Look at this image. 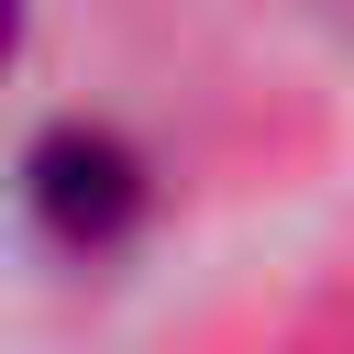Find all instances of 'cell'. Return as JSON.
<instances>
[{
  "label": "cell",
  "mask_w": 354,
  "mask_h": 354,
  "mask_svg": "<svg viewBox=\"0 0 354 354\" xmlns=\"http://www.w3.org/2000/svg\"><path fill=\"white\" fill-rule=\"evenodd\" d=\"M133 210H144V166H133L111 133H77V122H66V133L33 155V221H44L55 243L100 254V243L133 232Z\"/></svg>",
  "instance_id": "cell-1"
},
{
  "label": "cell",
  "mask_w": 354,
  "mask_h": 354,
  "mask_svg": "<svg viewBox=\"0 0 354 354\" xmlns=\"http://www.w3.org/2000/svg\"><path fill=\"white\" fill-rule=\"evenodd\" d=\"M22 55V0H0V66Z\"/></svg>",
  "instance_id": "cell-2"
}]
</instances>
